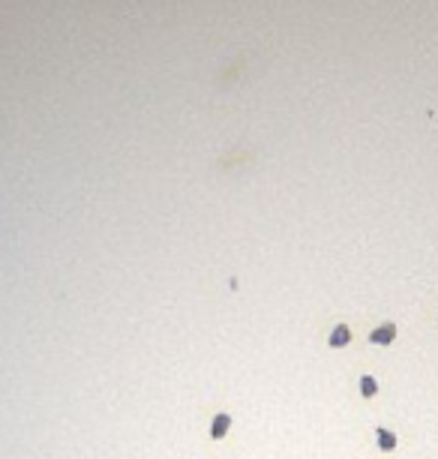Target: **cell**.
Returning a JSON list of instances; mask_svg holds the SVG:
<instances>
[{
	"label": "cell",
	"mask_w": 438,
	"mask_h": 459,
	"mask_svg": "<svg viewBox=\"0 0 438 459\" xmlns=\"http://www.w3.org/2000/svg\"><path fill=\"white\" fill-rule=\"evenodd\" d=\"M225 429H228V417H225V414H219V417L213 420V427H210V432H213V435H222Z\"/></svg>",
	"instance_id": "cell-5"
},
{
	"label": "cell",
	"mask_w": 438,
	"mask_h": 459,
	"mask_svg": "<svg viewBox=\"0 0 438 459\" xmlns=\"http://www.w3.org/2000/svg\"><path fill=\"white\" fill-rule=\"evenodd\" d=\"M360 394H363V396H375V394H378V381L369 378V375H363V378H360Z\"/></svg>",
	"instance_id": "cell-4"
},
{
	"label": "cell",
	"mask_w": 438,
	"mask_h": 459,
	"mask_svg": "<svg viewBox=\"0 0 438 459\" xmlns=\"http://www.w3.org/2000/svg\"><path fill=\"white\" fill-rule=\"evenodd\" d=\"M378 444H381V450H393L396 447V435L390 429H378Z\"/></svg>",
	"instance_id": "cell-3"
},
{
	"label": "cell",
	"mask_w": 438,
	"mask_h": 459,
	"mask_svg": "<svg viewBox=\"0 0 438 459\" xmlns=\"http://www.w3.org/2000/svg\"><path fill=\"white\" fill-rule=\"evenodd\" d=\"M348 339H351V330L345 327V324H339V327L330 333V345H333V348H339V345H348Z\"/></svg>",
	"instance_id": "cell-2"
},
{
	"label": "cell",
	"mask_w": 438,
	"mask_h": 459,
	"mask_svg": "<svg viewBox=\"0 0 438 459\" xmlns=\"http://www.w3.org/2000/svg\"><path fill=\"white\" fill-rule=\"evenodd\" d=\"M393 336H396V327L393 324H381L378 330H372V342L375 345H387V342H393Z\"/></svg>",
	"instance_id": "cell-1"
}]
</instances>
